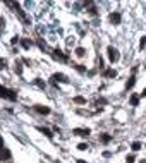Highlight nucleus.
Here are the masks:
<instances>
[{
  "label": "nucleus",
  "mask_w": 146,
  "mask_h": 163,
  "mask_svg": "<svg viewBox=\"0 0 146 163\" xmlns=\"http://www.w3.org/2000/svg\"><path fill=\"white\" fill-rule=\"evenodd\" d=\"M5 5H7V7H12V9H14V12H17V15L21 17V21H22L24 24H29L28 15L24 14V10L21 9V5H19V3H15V2H5Z\"/></svg>",
  "instance_id": "obj_1"
},
{
  "label": "nucleus",
  "mask_w": 146,
  "mask_h": 163,
  "mask_svg": "<svg viewBox=\"0 0 146 163\" xmlns=\"http://www.w3.org/2000/svg\"><path fill=\"white\" fill-rule=\"evenodd\" d=\"M0 98L10 100V101H15V100H17V95H15V91H12V89H9V88L0 86Z\"/></svg>",
  "instance_id": "obj_2"
},
{
  "label": "nucleus",
  "mask_w": 146,
  "mask_h": 163,
  "mask_svg": "<svg viewBox=\"0 0 146 163\" xmlns=\"http://www.w3.org/2000/svg\"><path fill=\"white\" fill-rule=\"evenodd\" d=\"M107 55H108V58H110V62H112V64L119 62V58H120L119 50H117V48H114V46H108V48H107Z\"/></svg>",
  "instance_id": "obj_3"
},
{
  "label": "nucleus",
  "mask_w": 146,
  "mask_h": 163,
  "mask_svg": "<svg viewBox=\"0 0 146 163\" xmlns=\"http://www.w3.org/2000/svg\"><path fill=\"white\" fill-rule=\"evenodd\" d=\"M108 21H110V24H120V21H122V15H120V12H110V15H108Z\"/></svg>",
  "instance_id": "obj_4"
},
{
  "label": "nucleus",
  "mask_w": 146,
  "mask_h": 163,
  "mask_svg": "<svg viewBox=\"0 0 146 163\" xmlns=\"http://www.w3.org/2000/svg\"><path fill=\"white\" fill-rule=\"evenodd\" d=\"M52 79H53L55 83H69L67 76H65V74H62V72H55V74L52 76Z\"/></svg>",
  "instance_id": "obj_5"
},
{
  "label": "nucleus",
  "mask_w": 146,
  "mask_h": 163,
  "mask_svg": "<svg viewBox=\"0 0 146 163\" xmlns=\"http://www.w3.org/2000/svg\"><path fill=\"white\" fill-rule=\"evenodd\" d=\"M33 108H34V112H38V113H41V115H48V113H50V108H48V107H43V105H34Z\"/></svg>",
  "instance_id": "obj_6"
},
{
  "label": "nucleus",
  "mask_w": 146,
  "mask_h": 163,
  "mask_svg": "<svg viewBox=\"0 0 146 163\" xmlns=\"http://www.w3.org/2000/svg\"><path fill=\"white\" fill-rule=\"evenodd\" d=\"M72 132H74L76 136H83V138H86V136L91 134V129H74Z\"/></svg>",
  "instance_id": "obj_7"
},
{
  "label": "nucleus",
  "mask_w": 146,
  "mask_h": 163,
  "mask_svg": "<svg viewBox=\"0 0 146 163\" xmlns=\"http://www.w3.org/2000/svg\"><path fill=\"white\" fill-rule=\"evenodd\" d=\"M84 7H88V12H89V14H93V15L96 14V5H95V3H93L91 0L84 2Z\"/></svg>",
  "instance_id": "obj_8"
},
{
  "label": "nucleus",
  "mask_w": 146,
  "mask_h": 163,
  "mask_svg": "<svg viewBox=\"0 0 146 163\" xmlns=\"http://www.w3.org/2000/svg\"><path fill=\"white\" fill-rule=\"evenodd\" d=\"M129 103H131V107H138V103H139V95H138V93H133L131 98H129Z\"/></svg>",
  "instance_id": "obj_9"
},
{
  "label": "nucleus",
  "mask_w": 146,
  "mask_h": 163,
  "mask_svg": "<svg viewBox=\"0 0 146 163\" xmlns=\"http://www.w3.org/2000/svg\"><path fill=\"white\" fill-rule=\"evenodd\" d=\"M134 84H136V74H133V76L129 77V81L126 83V89H133Z\"/></svg>",
  "instance_id": "obj_10"
},
{
  "label": "nucleus",
  "mask_w": 146,
  "mask_h": 163,
  "mask_svg": "<svg viewBox=\"0 0 146 163\" xmlns=\"http://www.w3.org/2000/svg\"><path fill=\"white\" fill-rule=\"evenodd\" d=\"M53 55H55V58H60L62 62H67V55H64L60 50H53Z\"/></svg>",
  "instance_id": "obj_11"
},
{
  "label": "nucleus",
  "mask_w": 146,
  "mask_h": 163,
  "mask_svg": "<svg viewBox=\"0 0 146 163\" xmlns=\"http://www.w3.org/2000/svg\"><path fill=\"white\" fill-rule=\"evenodd\" d=\"M38 131H40V132H43V134H45V136H46L48 139H52V138H53L52 131H50V129H46V127H38Z\"/></svg>",
  "instance_id": "obj_12"
},
{
  "label": "nucleus",
  "mask_w": 146,
  "mask_h": 163,
  "mask_svg": "<svg viewBox=\"0 0 146 163\" xmlns=\"http://www.w3.org/2000/svg\"><path fill=\"white\" fill-rule=\"evenodd\" d=\"M9 158H10V151H9V150H5V148H3V150H2V151H0V160H2V162H3V160H9Z\"/></svg>",
  "instance_id": "obj_13"
},
{
  "label": "nucleus",
  "mask_w": 146,
  "mask_h": 163,
  "mask_svg": "<svg viewBox=\"0 0 146 163\" xmlns=\"http://www.w3.org/2000/svg\"><path fill=\"white\" fill-rule=\"evenodd\" d=\"M103 77H117V72H115L114 69H107V70L103 72Z\"/></svg>",
  "instance_id": "obj_14"
},
{
  "label": "nucleus",
  "mask_w": 146,
  "mask_h": 163,
  "mask_svg": "<svg viewBox=\"0 0 146 163\" xmlns=\"http://www.w3.org/2000/svg\"><path fill=\"white\" fill-rule=\"evenodd\" d=\"M100 141L107 144V143H110V141H112V136H110V134H102V136H100Z\"/></svg>",
  "instance_id": "obj_15"
},
{
  "label": "nucleus",
  "mask_w": 146,
  "mask_h": 163,
  "mask_svg": "<svg viewBox=\"0 0 146 163\" xmlns=\"http://www.w3.org/2000/svg\"><path fill=\"white\" fill-rule=\"evenodd\" d=\"M74 103H77V105H86V98H83V96H74Z\"/></svg>",
  "instance_id": "obj_16"
},
{
  "label": "nucleus",
  "mask_w": 146,
  "mask_h": 163,
  "mask_svg": "<svg viewBox=\"0 0 146 163\" xmlns=\"http://www.w3.org/2000/svg\"><path fill=\"white\" fill-rule=\"evenodd\" d=\"M131 148H133V151H139V150L143 148V144H141L139 141H134V143L131 144Z\"/></svg>",
  "instance_id": "obj_17"
},
{
  "label": "nucleus",
  "mask_w": 146,
  "mask_h": 163,
  "mask_svg": "<svg viewBox=\"0 0 146 163\" xmlns=\"http://www.w3.org/2000/svg\"><path fill=\"white\" fill-rule=\"evenodd\" d=\"M76 55H77V57H84V55H86V50H84L83 46H77V48H76Z\"/></svg>",
  "instance_id": "obj_18"
},
{
  "label": "nucleus",
  "mask_w": 146,
  "mask_h": 163,
  "mask_svg": "<svg viewBox=\"0 0 146 163\" xmlns=\"http://www.w3.org/2000/svg\"><path fill=\"white\" fill-rule=\"evenodd\" d=\"M14 70H15L17 74H22V64H21V62H15V64H14Z\"/></svg>",
  "instance_id": "obj_19"
},
{
  "label": "nucleus",
  "mask_w": 146,
  "mask_h": 163,
  "mask_svg": "<svg viewBox=\"0 0 146 163\" xmlns=\"http://www.w3.org/2000/svg\"><path fill=\"white\" fill-rule=\"evenodd\" d=\"M21 45H22V46L28 50V48L31 46V41H29V40H21Z\"/></svg>",
  "instance_id": "obj_20"
},
{
  "label": "nucleus",
  "mask_w": 146,
  "mask_h": 163,
  "mask_svg": "<svg viewBox=\"0 0 146 163\" xmlns=\"http://www.w3.org/2000/svg\"><path fill=\"white\" fill-rule=\"evenodd\" d=\"M74 67H76L77 72H86V67H83L81 64H74Z\"/></svg>",
  "instance_id": "obj_21"
},
{
  "label": "nucleus",
  "mask_w": 146,
  "mask_h": 163,
  "mask_svg": "<svg viewBox=\"0 0 146 163\" xmlns=\"http://www.w3.org/2000/svg\"><path fill=\"white\" fill-rule=\"evenodd\" d=\"M146 46V36H141V40H139V50H143Z\"/></svg>",
  "instance_id": "obj_22"
},
{
  "label": "nucleus",
  "mask_w": 146,
  "mask_h": 163,
  "mask_svg": "<svg viewBox=\"0 0 146 163\" xmlns=\"http://www.w3.org/2000/svg\"><path fill=\"white\" fill-rule=\"evenodd\" d=\"M88 148H89V146H88L86 143H81V144H77V150H81V151H86Z\"/></svg>",
  "instance_id": "obj_23"
},
{
  "label": "nucleus",
  "mask_w": 146,
  "mask_h": 163,
  "mask_svg": "<svg viewBox=\"0 0 146 163\" xmlns=\"http://www.w3.org/2000/svg\"><path fill=\"white\" fill-rule=\"evenodd\" d=\"M34 83H36V84H38L40 88H43V89H45V83H43L41 79H34Z\"/></svg>",
  "instance_id": "obj_24"
},
{
  "label": "nucleus",
  "mask_w": 146,
  "mask_h": 163,
  "mask_svg": "<svg viewBox=\"0 0 146 163\" xmlns=\"http://www.w3.org/2000/svg\"><path fill=\"white\" fill-rule=\"evenodd\" d=\"M7 67V60L5 58H0V69H5Z\"/></svg>",
  "instance_id": "obj_25"
},
{
  "label": "nucleus",
  "mask_w": 146,
  "mask_h": 163,
  "mask_svg": "<svg viewBox=\"0 0 146 163\" xmlns=\"http://www.w3.org/2000/svg\"><path fill=\"white\" fill-rule=\"evenodd\" d=\"M134 160H136V156H134V155H129L126 162H127V163H133V162H134Z\"/></svg>",
  "instance_id": "obj_26"
},
{
  "label": "nucleus",
  "mask_w": 146,
  "mask_h": 163,
  "mask_svg": "<svg viewBox=\"0 0 146 163\" xmlns=\"http://www.w3.org/2000/svg\"><path fill=\"white\" fill-rule=\"evenodd\" d=\"M3 24H5V19H3V17H0V33H2V28H3Z\"/></svg>",
  "instance_id": "obj_27"
},
{
  "label": "nucleus",
  "mask_w": 146,
  "mask_h": 163,
  "mask_svg": "<svg viewBox=\"0 0 146 163\" xmlns=\"http://www.w3.org/2000/svg\"><path fill=\"white\" fill-rule=\"evenodd\" d=\"M17 41H19V38H17V36H14V38H12V40H10V43H12V45H15V43H17Z\"/></svg>",
  "instance_id": "obj_28"
},
{
  "label": "nucleus",
  "mask_w": 146,
  "mask_h": 163,
  "mask_svg": "<svg viewBox=\"0 0 146 163\" xmlns=\"http://www.w3.org/2000/svg\"><path fill=\"white\" fill-rule=\"evenodd\" d=\"M3 148H5V146H3V139H2V138H0V151H2V150H3Z\"/></svg>",
  "instance_id": "obj_29"
},
{
  "label": "nucleus",
  "mask_w": 146,
  "mask_h": 163,
  "mask_svg": "<svg viewBox=\"0 0 146 163\" xmlns=\"http://www.w3.org/2000/svg\"><path fill=\"white\" fill-rule=\"evenodd\" d=\"M141 96H143V98H146V88H145V89H143V93H141Z\"/></svg>",
  "instance_id": "obj_30"
},
{
  "label": "nucleus",
  "mask_w": 146,
  "mask_h": 163,
  "mask_svg": "<svg viewBox=\"0 0 146 163\" xmlns=\"http://www.w3.org/2000/svg\"><path fill=\"white\" fill-rule=\"evenodd\" d=\"M77 163H86L84 160H77Z\"/></svg>",
  "instance_id": "obj_31"
},
{
  "label": "nucleus",
  "mask_w": 146,
  "mask_h": 163,
  "mask_svg": "<svg viewBox=\"0 0 146 163\" xmlns=\"http://www.w3.org/2000/svg\"><path fill=\"white\" fill-rule=\"evenodd\" d=\"M7 163H12V162H7Z\"/></svg>",
  "instance_id": "obj_32"
},
{
  "label": "nucleus",
  "mask_w": 146,
  "mask_h": 163,
  "mask_svg": "<svg viewBox=\"0 0 146 163\" xmlns=\"http://www.w3.org/2000/svg\"><path fill=\"white\" fill-rule=\"evenodd\" d=\"M141 163H146V162H141Z\"/></svg>",
  "instance_id": "obj_33"
}]
</instances>
